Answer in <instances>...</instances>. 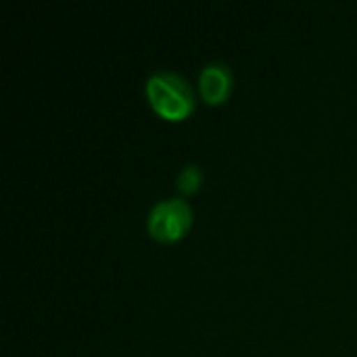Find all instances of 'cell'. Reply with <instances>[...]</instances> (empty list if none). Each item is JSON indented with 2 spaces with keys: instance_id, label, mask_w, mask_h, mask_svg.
Listing matches in <instances>:
<instances>
[{
  "instance_id": "1",
  "label": "cell",
  "mask_w": 357,
  "mask_h": 357,
  "mask_svg": "<svg viewBox=\"0 0 357 357\" xmlns=\"http://www.w3.org/2000/svg\"><path fill=\"white\" fill-rule=\"evenodd\" d=\"M144 92L153 111L167 121H184L197 107L188 79L176 71H155L146 79Z\"/></svg>"
},
{
  "instance_id": "2",
  "label": "cell",
  "mask_w": 357,
  "mask_h": 357,
  "mask_svg": "<svg viewBox=\"0 0 357 357\" xmlns=\"http://www.w3.org/2000/svg\"><path fill=\"white\" fill-rule=\"evenodd\" d=\"M190 226L192 209L184 199L159 201L146 218V230L159 243H176L184 238Z\"/></svg>"
},
{
  "instance_id": "3",
  "label": "cell",
  "mask_w": 357,
  "mask_h": 357,
  "mask_svg": "<svg viewBox=\"0 0 357 357\" xmlns=\"http://www.w3.org/2000/svg\"><path fill=\"white\" fill-rule=\"evenodd\" d=\"M234 88L232 69L226 63H209L199 73V92L207 105H222Z\"/></svg>"
},
{
  "instance_id": "4",
  "label": "cell",
  "mask_w": 357,
  "mask_h": 357,
  "mask_svg": "<svg viewBox=\"0 0 357 357\" xmlns=\"http://www.w3.org/2000/svg\"><path fill=\"white\" fill-rule=\"evenodd\" d=\"M176 186H178V192L184 195V197L195 195L203 186V169L199 165H186V167H182L180 174H178Z\"/></svg>"
}]
</instances>
